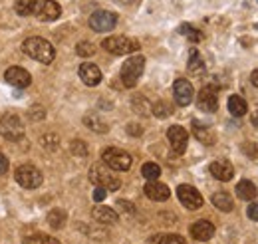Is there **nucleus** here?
Here are the masks:
<instances>
[{
    "mask_svg": "<svg viewBox=\"0 0 258 244\" xmlns=\"http://www.w3.org/2000/svg\"><path fill=\"white\" fill-rule=\"evenodd\" d=\"M16 183L24 189H38L42 185V173L34 167V165H20L14 171Z\"/></svg>",
    "mask_w": 258,
    "mask_h": 244,
    "instance_id": "nucleus-8",
    "label": "nucleus"
},
{
    "mask_svg": "<svg viewBox=\"0 0 258 244\" xmlns=\"http://www.w3.org/2000/svg\"><path fill=\"white\" fill-rule=\"evenodd\" d=\"M62 14V8L54 0H32V16L42 22H54Z\"/></svg>",
    "mask_w": 258,
    "mask_h": 244,
    "instance_id": "nucleus-5",
    "label": "nucleus"
},
{
    "mask_svg": "<svg viewBox=\"0 0 258 244\" xmlns=\"http://www.w3.org/2000/svg\"><path fill=\"white\" fill-rule=\"evenodd\" d=\"M70 151L74 153L76 157H86V155H88V145H86L82 139H76V141H72Z\"/></svg>",
    "mask_w": 258,
    "mask_h": 244,
    "instance_id": "nucleus-34",
    "label": "nucleus"
},
{
    "mask_svg": "<svg viewBox=\"0 0 258 244\" xmlns=\"http://www.w3.org/2000/svg\"><path fill=\"white\" fill-rule=\"evenodd\" d=\"M187 70L191 72V74H203L205 72V64H203V58H201V54H199V50L197 48H191V52H189V64H187Z\"/></svg>",
    "mask_w": 258,
    "mask_h": 244,
    "instance_id": "nucleus-24",
    "label": "nucleus"
},
{
    "mask_svg": "<svg viewBox=\"0 0 258 244\" xmlns=\"http://www.w3.org/2000/svg\"><path fill=\"white\" fill-rule=\"evenodd\" d=\"M0 135L8 141H20L24 137V127L18 115L14 113H6L0 119Z\"/></svg>",
    "mask_w": 258,
    "mask_h": 244,
    "instance_id": "nucleus-7",
    "label": "nucleus"
},
{
    "mask_svg": "<svg viewBox=\"0 0 258 244\" xmlns=\"http://www.w3.org/2000/svg\"><path fill=\"white\" fill-rule=\"evenodd\" d=\"M78 74H80L82 82L86 86H90V88H94V86H97L101 82V70L97 68L96 64H82Z\"/></svg>",
    "mask_w": 258,
    "mask_h": 244,
    "instance_id": "nucleus-18",
    "label": "nucleus"
},
{
    "mask_svg": "<svg viewBox=\"0 0 258 244\" xmlns=\"http://www.w3.org/2000/svg\"><path fill=\"white\" fill-rule=\"evenodd\" d=\"M22 50H24L26 56H30L32 60L40 62V64H52L54 58H56V50H54V46H52L48 40L38 38V36H32V38L24 40Z\"/></svg>",
    "mask_w": 258,
    "mask_h": 244,
    "instance_id": "nucleus-1",
    "label": "nucleus"
},
{
    "mask_svg": "<svg viewBox=\"0 0 258 244\" xmlns=\"http://www.w3.org/2000/svg\"><path fill=\"white\" fill-rule=\"evenodd\" d=\"M250 82H252V86H256L258 88V70H254V72L250 74Z\"/></svg>",
    "mask_w": 258,
    "mask_h": 244,
    "instance_id": "nucleus-44",
    "label": "nucleus"
},
{
    "mask_svg": "<svg viewBox=\"0 0 258 244\" xmlns=\"http://www.w3.org/2000/svg\"><path fill=\"white\" fill-rule=\"evenodd\" d=\"M46 113H44V107H32L30 109V117L32 119H42Z\"/></svg>",
    "mask_w": 258,
    "mask_h": 244,
    "instance_id": "nucleus-42",
    "label": "nucleus"
},
{
    "mask_svg": "<svg viewBox=\"0 0 258 244\" xmlns=\"http://www.w3.org/2000/svg\"><path fill=\"white\" fill-rule=\"evenodd\" d=\"M191 236L195 240H201V242L211 240L215 236V224L211 220H197L191 226Z\"/></svg>",
    "mask_w": 258,
    "mask_h": 244,
    "instance_id": "nucleus-16",
    "label": "nucleus"
},
{
    "mask_svg": "<svg viewBox=\"0 0 258 244\" xmlns=\"http://www.w3.org/2000/svg\"><path fill=\"white\" fill-rule=\"evenodd\" d=\"M90 181L96 185V187L105 189V191H117L121 187V181L115 175H111V171L105 165H101V163L92 165V169H90Z\"/></svg>",
    "mask_w": 258,
    "mask_h": 244,
    "instance_id": "nucleus-3",
    "label": "nucleus"
},
{
    "mask_svg": "<svg viewBox=\"0 0 258 244\" xmlns=\"http://www.w3.org/2000/svg\"><path fill=\"white\" fill-rule=\"evenodd\" d=\"M127 133H129V135H135V137H137V135H141V133H143V129H141L137 123H129V125H127Z\"/></svg>",
    "mask_w": 258,
    "mask_h": 244,
    "instance_id": "nucleus-41",
    "label": "nucleus"
},
{
    "mask_svg": "<svg viewBox=\"0 0 258 244\" xmlns=\"http://www.w3.org/2000/svg\"><path fill=\"white\" fill-rule=\"evenodd\" d=\"M167 139H169V143H171V149L177 153V155L187 151L189 133H187L185 127H181V125H171V127L167 129Z\"/></svg>",
    "mask_w": 258,
    "mask_h": 244,
    "instance_id": "nucleus-11",
    "label": "nucleus"
},
{
    "mask_svg": "<svg viewBox=\"0 0 258 244\" xmlns=\"http://www.w3.org/2000/svg\"><path fill=\"white\" fill-rule=\"evenodd\" d=\"M193 133H195V137H197L201 143H205V145H213V143H215L213 131H211L207 125H203L201 121H193Z\"/></svg>",
    "mask_w": 258,
    "mask_h": 244,
    "instance_id": "nucleus-22",
    "label": "nucleus"
},
{
    "mask_svg": "<svg viewBox=\"0 0 258 244\" xmlns=\"http://www.w3.org/2000/svg\"><path fill=\"white\" fill-rule=\"evenodd\" d=\"M179 34H183V36L189 38L191 42H201V40H203V34L197 30L195 26H191V24H181V26H179Z\"/></svg>",
    "mask_w": 258,
    "mask_h": 244,
    "instance_id": "nucleus-29",
    "label": "nucleus"
},
{
    "mask_svg": "<svg viewBox=\"0 0 258 244\" xmlns=\"http://www.w3.org/2000/svg\"><path fill=\"white\" fill-rule=\"evenodd\" d=\"M101 159L113 171H127L129 167H131V161H133L127 151L117 149V147H107L105 151L101 153Z\"/></svg>",
    "mask_w": 258,
    "mask_h": 244,
    "instance_id": "nucleus-6",
    "label": "nucleus"
},
{
    "mask_svg": "<svg viewBox=\"0 0 258 244\" xmlns=\"http://www.w3.org/2000/svg\"><path fill=\"white\" fill-rule=\"evenodd\" d=\"M105 197H107V191L101 189V187H96V191H94V201H96V203H101Z\"/></svg>",
    "mask_w": 258,
    "mask_h": 244,
    "instance_id": "nucleus-39",
    "label": "nucleus"
},
{
    "mask_svg": "<svg viewBox=\"0 0 258 244\" xmlns=\"http://www.w3.org/2000/svg\"><path fill=\"white\" fill-rule=\"evenodd\" d=\"M117 207H119L121 211H125V213H135V207H133L129 201H117Z\"/></svg>",
    "mask_w": 258,
    "mask_h": 244,
    "instance_id": "nucleus-40",
    "label": "nucleus"
},
{
    "mask_svg": "<svg viewBox=\"0 0 258 244\" xmlns=\"http://www.w3.org/2000/svg\"><path fill=\"white\" fill-rule=\"evenodd\" d=\"M76 54L82 56V58H90V56L96 54V46H94L92 42H80V44L76 46Z\"/></svg>",
    "mask_w": 258,
    "mask_h": 244,
    "instance_id": "nucleus-30",
    "label": "nucleus"
},
{
    "mask_svg": "<svg viewBox=\"0 0 258 244\" xmlns=\"http://www.w3.org/2000/svg\"><path fill=\"white\" fill-rule=\"evenodd\" d=\"M117 24V14L109 12V10H97L90 16V26L96 32H109L115 28Z\"/></svg>",
    "mask_w": 258,
    "mask_h": 244,
    "instance_id": "nucleus-10",
    "label": "nucleus"
},
{
    "mask_svg": "<svg viewBox=\"0 0 258 244\" xmlns=\"http://www.w3.org/2000/svg\"><path fill=\"white\" fill-rule=\"evenodd\" d=\"M213 205L223 213H230L234 209V201L226 191H219V193L213 195Z\"/></svg>",
    "mask_w": 258,
    "mask_h": 244,
    "instance_id": "nucleus-21",
    "label": "nucleus"
},
{
    "mask_svg": "<svg viewBox=\"0 0 258 244\" xmlns=\"http://www.w3.org/2000/svg\"><path fill=\"white\" fill-rule=\"evenodd\" d=\"M228 111H230L234 117H242V115L248 111V105H246L244 97H240V95H230V97H228Z\"/></svg>",
    "mask_w": 258,
    "mask_h": 244,
    "instance_id": "nucleus-23",
    "label": "nucleus"
},
{
    "mask_svg": "<svg viewBox=\"0 0 258 244\" xmlns=\"http://www.w3.org/2000/svg\"><path fill=\"white\" fill-rule=\"evenodd\" d=\"M14 10L20 16H32V0H16Z\"/></svg>",
    "mask_w": 258,
    "mask_h": 244,
    "instance_id": "nucleus-32",
    "label": "nucleus"
},
{
    "mask_svg": "<svg viewBox=\"0 0 258 244\" xmlns=\"http://www.w3.org/2000/svg\"><path fill=\"white\" fill-rule=\"evenodd\" d=\"M4 80H6L10 86H14V88H28V86L32 84L30 74H28L26 70L18 68V66L8 68V70H6V74H4Z\"/></svg>",
    "mask_w": 258,
    "mask_h": 244,
    "instance_id": "nucleus-14",
    "label": "nucleus"
},
{
    "mask_svg": "<svg viewBox=\"0 0 258 244\" xmlns=\"http://www.w3.org/2000/svg\"><path fill=\"white\" fill-rule=\"evenodd\" d=\"M145 70V58L143 56H133L121 66V84L125 88H135L137 80L141 78Z\"/></svg>",
    "mask_w": 258,
    "mask_h": 244,
    "instance_id": "nucleus-4",
    "label": "nucleus"
},
{
    "mask_svg": "<svg viewBox=\"0 0 258 244\" xmlns=\"http://www.w3.org/2000/svg\"><path fill=\"white\" fill-rule=\"evenodd\" d=\"M92 216L99 224H115L117 222V213L113 209H109V207H96L92 211Z\"/></svg>",
    "mask_w": 258,
    "mask_h": 244,
    "instance_id": "nucleus-19",
    "label": "nucleus"
},
{
    "mask_svg": "<svg viewBox=\"0 0 258 244\" xmlns=\"http://www.w3.org/2000/svg\"><path fill=\"white\" fill-rule=\"evenodd\" d=\"M24 244H60L56 238L48 236V234H32L28 238H24Z\"/></svg>",
    "mask_w": 258,
    "mask_h": 244,
    "instance_id": "nucleus-31",
    "label": "nucleus"
},
{
    "mask_svg": "<svg viewBox=\"0 0 258 244\" xmlns=\"http://www.w3.org/2000/svg\"><path fill=\"white\" fill-rule=\"evenodd\" d=\"M42 145H44L46 149H50V151H56V149H58V137L52 135V133H50V135H44V137H42Z\"/></svg>",
    "mask_w": 258,
    "mask_h": 244,
    "instance_id": "nucleus-35",
    "label": "nucleus"
},
{
    "mask_svg": "<svg viewBox=\"0 0 258 244\" xmlns=\"http://www.w3.org/2000/svg\"><path fill=\"white\" fill-rule=\"evenodd\" d=\"M145 195H147V199H151V201H157V203H163V201H167L169 197H171V191H169V187L167 185L159 183V181H149V183L145 185Z\"/></svg>",
    "mask_w": 258,
    "mask_h": 244,
    "instance_id": "nucleus-17",
    "label": "nucleus"
},
{
    "mask_svg": "<svg viewBox=\"0 0 258 244\" xmlns=\"http://www.w3.org/2000/svg\"><path fill=\"white\" fill-rule=\"evenodd\" d=\"M246 214H248L250 220H258V201L256 203H250V207H248Z\"/></svg>",
    "mask_w": 258,
    "mask_h": 244,
    "instance_id": "nucleus-38",
    "label": "nucleus"
},
{
    "mask_svg": "<svg viewBox=\"0 0 258 244\" xmlns=\"http://www.w3.org/2000/svg\"><path fill=\"white\" fill-rule=\"evenodd\" d=\"M66 222V213L62 209H54L52 213L48 214V224L52 226V228H62Z\"/></svg>",
    "mask_w": 258,
    "mask_h": 244,
    "instance_id": "nucleus-28",
    "label": "nucleus"
},
{
    "mask_svg": "<svg viewBox=\"0 0 258 244\" xmlns=\"http://www.w3.org/2000/svg\"><path fill=\"white\" fill-rule=\"evenodd\" d=\"M151 111H153V115H157V117H167V115H171V105L169 103H165V101H157L155 105H151Z\"/></svg>",
    "mask_w": 258,
    "mask_h": 244,
    "instance_id": "nucleus-33",
    "label": "nucleus"
},
{
    "mask_svg": "<svg viewBox=\"0 0 258 244\" xmlns=\"http://www.w3.org/2000/svg\"><path fill=\"white\" fill-rule=\"evenodd\" d=\"M173 95H175L177 105H181V107L189 105L195 97V90H193V86H191V82H189V80H183V78L177 80L175 86H173Z\"/></svg>",
    "mask_w": 258,
    "mask_h": 244,
    "instance_id": "nucleus-13",
    "label": "nucleus"
},
{
    "mask_svg": "<svg viewBox=\"0 0 258 244\" xmlns=\"http://www.w3.org/2000/svg\"><path fill=\"white\" fill-rule=\"evenodd\" d=\"M197 105H199L201 111H209V113L217 111V107H219V93H217V90L213 86H205L197 95Z\"/></svg>",
    "mask_w": 258,
    "mask_h": 244,
    "instance_id": "nucleus-12",
    "label": "nucleus"
},
{
    "mask_svg": "<svg viewBox=\"0 0 258 244\" xmlns=\"http://www.w3.org/2000/svg\"><path fill=\"white\" fill-rule=\"evenodd\" d=\"M101 46L109 54H115V56H125V54H133L139 50V42L127 36H109L101 42Z\"/></svg>",
    "mask_w": 258,
    "mask_h": 244,
    "instance_id": "nucleus-2",
    "label": "nucleus"
},
{
    "mask_svg": "<svg viewBox=\"0 0 258 244\" xmlns=\"http://www.w3.org/2000/svg\"><path fill=\"white\" fill-rule=\"evenodd\" d=\"M242 151L246 153V155H250L252 159H258V149L254 143H248V141H246V143L242 145Z\"/></svg>",
    "mask_w": 258,
    "mask_h": 244,
    "instance_id": "nucleus-37",
    "label": "nucleus"
},
{
    "mask_svg": "<svg viewBox=\"0 0 258 244\" xmlns=\"http://www.w3.org/2000/svg\"><path fill=\"white\" fill-rule=\"evenodd\" d=\"M236 195H238V199H242V201H254L258 195L256 185L252 183V181H248V179H242L240 183L236 185Z\"/></svg>",
    "mask_w": 258,
    "mask_h": 244,
    "instance_id": "nucleus-20",
    "label": "nucleus"
},
{
    "mask_svg": "<svg viewBox=\"0 0 258 244\" xmlns=\"http://www.w3.org/2000/svg\"><path fill=\"white\" fill-rule=\"evenodd\" d=\"M133 107L137 109V113H143V115H147V113L151 111V105H149V103H147L143 97L135 99V101H133Z\"/></svg>",
    "mask_w": 258,
    "mask_h": 244,
    "instance_id": "nucleus-36",
    "label": "nucleus"
},
{
    "mask_svg": "<svg viewBox=\"0 0 258 244\" xmlns=\"http://www.w3.org/2000/svg\"><path fill=\"white\" fill-rule=\"evenodd\" d=\"M211 175H213L215 179H219V181L226 183V181H230V179L234 177V167H232L230 161L219 159V161L211 163Z\"/></svg>",
    "mask_w": 258,
    "mask_h": 244,
    "instance_id": "nucleus-15",
    "label": "nucleus"
},
{
    "mask_svg": "<svg viewBox=\"0 0 258 244\" xmlns=\"http://www.w3.org/2000/svg\"><path fill=\"white\" fill-rule=\"evenodd\" d=\"M177 197H179V201H181V205L183 207H187L189 211H197V209H201L203 207V195L191 187V185H179V189H177Z\"/></svg>",
    "mask_w": 258,
    "mask_h": 244,
    "instance_id": "nucleus-9",
    "label": "nucleus"
},
{
    "mask_svg": "<svg viewBox=\"0 0 258 244\" xmlns=\"http://www.w3.org/2000/svg\"><path fill=\"white\" fill-rule=\"evenodd\" d=\"M84 123L90 127V129H94V131H97V133H105L109 127H107V123L103 121L99 115H86L84 117Z\"/></svg>",
    "mask_w": 258,
    "mask_h": 244,
    "instance_id": "nucleus-26",
    "label": "nucleus"
},
{
    "mask_svg": "<svg viewBox=\"0 0 258 244\" xmlns=\"http://www.w3.org/2000/svg\"><path fill=\"white\" fill-rule=\"evenodd\" d=\"M250 121H252V125H254V127H258V109H256V111H254V113H252V117H250Z\"/></svg>",
    "mask_w": 258,
    "mask_h": 244,
    "instance_id": "nucleus-45",
    "label": "nucleus"
},
{
    "mask_svg": "<svg viewBox=\"0 0 258 244\" xmlns=\"http://www.w3.org/2000/svg\"><path fill=\"white\" fill-rule=\"evenodd\" d=\"M6 171H8V159L0 153V175H4Z\"/></svg>",
    "mask_w": 258,
    "mask_h": 244,
    "instance_id": "nucleus-43",
    "label": "nucleus"
},
{
    "mask_svg": "<svg viewBox=\"0 0 258 244\" xmlns=\"http://www.w3.org/2000/svg\"><path fill=\"white\" fill-rule=\"evenodd\" d=\"M149 244H187L181 234H155L149 238Z\"/></svg>",
    "mask_w": 258,
    "mask_h": 244,
    "instance_id": "nucleus-25",
    "label": "nucleus"
},
{
    "mask_svg": "<svg viewBox=\"0 0 258 244\" xmlns=\"http://www.w3.org/2000/svg\"><path fill=\"white\" fill-rule=\"evenodd\" d=\"M141 175L147 179V181H157L159 175H161V167L157 163H145L141 167Z\"/></svg>",
    "mask_w": 258,
    "mask_h": 244,
    "instance_id": "nucleus-27",
    "label": "nucleus"
}]
</instances>
